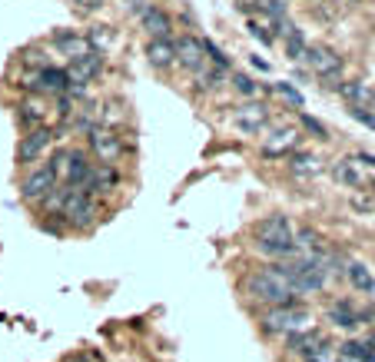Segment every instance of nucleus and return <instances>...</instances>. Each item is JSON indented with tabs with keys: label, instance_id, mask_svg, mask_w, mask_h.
<instances>
[{
	"label": "nucleus",
	"instance_id": "25",
	"mask_svg": "<svg viewBox=\"0 0 375 362\" xmlns=\"http://www.w3.org/2000/svg\"><path fill=\"white\" fill-rule=\"evenodd\" d=\"M44 117H47V110H44L40 100H31V104L20 106V123H24V126H31V130H37V126L44 123Z\"/></svg>",
	"mask_w": 375,
	"mask_h": 362
},
{
	"label": "nucleus",
	"instance_id": "11",
	"mask_svg": "<svg viewBox=\"0 0 375 362\" xmlns=\"http://www.w3.org/2000/svg\"><path fill=\"white\" fill-rule=\"evenodd\" d=\"M50 140H53V133H50L47 126H37V130H31L27 136H20L17 163H33V160H40V153L50 147Z\"/></svg>",
	"mask_w": 375,
	"mask_h": 362
},
{
	"label": "nucleus",
	"instance_id": "9",
	"mask_svg": "<svg viewBox=\"0 0 375 362\" xmlns=\"http://www.w3.org/2000/svg\"><path fill=\"white\" fill-rule=\"evenodd\" d=\"M269 123V106L266 104H246V106H236V113H233V126L242 130V133L256 136L262 126Z\"/></svg>",
	"mask_w": 375,
	"mask_h": 362
},
{
	"label": "nucleus",
	"instance_id": "3",
	"mask_svg": "<svg viewBox=\"0 0 375 362\" xmlns=\"http://www.w3.org/2000/svg\"><path fill=\"white\" fill-rule=\"evenodd\" d=\"M276 270L285 276V283H289L292 293H319L326 286V266L315 256H296L289 263H283V266H276Z\"/></svg>",
	"mask_w": 375,
	"mask_h": 362
},
{
	"label": "nucleus",
	"instance_id": "27",
	"mask_svg": "<svg viewBox=\"0 0 375 362\" xmlns=\"http://www.w3.org/2000/svg\"><path fill=\"white\" fill-rule=\"evenodd\" d=\"M233 90L242 93V97H256L259 83H253V76H246V74H233Z\"/></svg>",
	"mask_w": 375,
	"mask_h": 362
},
{
	"label": "nucleus",
	"instance_id": "1",
	"mask_svg": "<svg viewBox=\"0 0 375 362\" xmlns=\"http://www.w3.org/2000/svg\"><path fill=\"white\" fill-rule=\"evenodd\" d=\"M242 293L256 302H269V306H289L292 302V289L285 283V276L276 266L256 270L242 279Z\"/></svg>",
	"mask_w": 375,
	"mask_h": 362
},
{
	"label": "nucleus",
	"instance_id": "16",
	"mask_svg": "<svg viewBox=\"0 0 375 362\" xmlns=\"http://www.w3.org/2000/svg\"><path fill=\"white\" fill-rule=\"evenodd\" d=\"M117 170L110 163H97V166H90V176H87V183H83V193H110L113 186H117Z\"/></svg>",
	"mask_w": 375,
	"mask_h": 362
},
{
	"label": "nucleus",
	"instance_id": "5",
	"mask_svg": "<svg viewBox=\"0 0 375 362\" xmlns=\"http://www.w3.org/2000/svg\"><path fill=\"white\" fill-rule=\"evenodd\" d=\"M93 197L83 193L80 186H63V206H60V216H67L74 227H90L93 223Z\"/></svg>",
	"mask_w": 375,
	"mask_h": 362
},
{
	"label": "nucleus",
	"instance_id": "32",
	"mask_svg": "<svg viewBox=\"0 0 375 362\" xmlns=\"http://www.w3.org/2000/svg\"><path fill=\"white\" fill-rule=\"evenodd\" d=\"M352 210L372 213V210H375V203H372V199H365V197H352Z\"/></svg>",
	"mask_w": 375,
	"mask_h": 362
},
{
	"label": "nucleus",
	"instance_id": "34",
	"mask_svg": "<svg viewBox=\"0 0 375 362\" xmlns=\"http://www.w3.org/2000/svg\"><path fill=\"white\" fill-rule=\"evenodd\" d=\"M356 160H359V163H365V166H375V156H372V153H359Z\"/></svg>",
	"mask_w": 375,
	"mask_h": 362
},
{
	"label": "nucleus",
	"instance_id": "10",
	"mask_svg": "<svg viewBox=\"0 0 375 362\" xmlns=\"http://www.w3.org/2000/svg\"><path fill=\"white\" fill-rule=\"evenodd\" d=\"M57 186V176H53V170L50 166H37L33 173H27L24 176V183H20V197L24 199H44L50 190Z\"/></svg>",
	"mask_w": 375,
	"mask_h": 362
},
{
	"label": "nucleus",
	"instance_id": "28",
	"mask_svg": "<svg viewBox=\"0 0 375 362\" xmlns=\"http://www.w3.org/2000/svg\"><path fill=\"white\" fill-rule=\"evenodd\" d=\"M276 93L283 97L285 104H292V106H302V104H306V100H302V93L296 90L292 83H285V80H283V83H276Z\"/></svg>",
	"mask_w": 375,
	"mask_h": 362
},
{
	"label": "nucleus",
	"instance_id": "33",
	"mask_svg": "<svg viewBox=\"0 0 375 362\" xmlns=\"http://www.w3.org/2000/svg\"><path fill=\"white\" fill-rule=\"evenodd\" d=\"M147 7H150V3H147V0H130V10H136V14H143V10H147Z\"/></svg>",
	"mask_w": 375,
	"mask_h": 362
},
{
	"label": "nucleus",
	"instance_id": "20",
	"mask_svg": "<svg viewBox=\"0 0 375 362\" xmlns=\"http://www.w3.org/2000/svg\"><path fill=\"white\" fill-rule=\"evenodd\" d=\"M57 47H60L70 60H80V57L93 54L90 40H87V37H80V33H57Z\"/></svg>",
	"mask_w": 375,
	"mask_h": 362
},
{
	"label": "nucleus",
	"instance_id": "14",
	"mask_svg": "<svg viewBox=\"0 0 375 362\" xmlns=\"http://www.w3.org/2000/svg\"><path fill=\"white\" fill-rule=\"evenodd\" d=\"M31 87L40 93H57V97H63V93L70 90V80H67V70H60V67H44L40 74L33 76Z\"/></svg>",
	"mask_w": 375,
	"mask_h": 362
},
{
	"label": "nucleus",
	"instance_id": "35",
	"mask_svg": "<svg viewBox=\"0 0 375 362\" xmlns=\"http://www.w3.org/2000/svg\"><path fill=\"white\" fill-rule=\"evenodd\" d=\"M76 3H80V7H87V10H90V7H100V3H103V0H76Z\"/></svg>",
	"mask_w": 375,
	"mask_h": 362
},
{
	"label": "nucleus",
	"instance_id": "19",
	"mask_svg": "<svg viewBox=\"0 0 375 362\" xmlns=\"http://www.w3.org/2000/svg\"><path fill=\"white\" fill-rule=\"evenodd\" d=\"M339 97H342L352 110H365V106L372 104V87H365L362 80H349V83L339 87Z\"/></svg>",
	"mask_w": 375,
	"mask_h": 362
},
{
	"label": "nucleus",
	"instance_id": "18",
	"mask_svg": "<svg viewBox=\"0 0 375 362\" xmlns=\"http://www.w3.org/2000/svg\"><path fill=\"white\" fill-rule=\"evenodd\" d=\"M329 322L335 326V329H345V332H352V329H359L362 326V313H356L352 309V302H332L329 306Z\"/></svg>",
	"mask_w": 375,
	"mask_h": 362
},
{
	"label": "nucleus",
	"instance_id": "24",
	"mask_svg": "<svg viewBox=\"0 0 375 362\" xmlns=\"http://www.w3.org/2000/svg\"><path fill=\"white\" fill-rule=\"evenodd\" d=\"M285 40V57L289 60H306V50H309V44H306V33L296 27V31H289L283 37Z\"/></svg>",
	"mask_w": 375,
	"mask_h": 362
},
{
	"label": "nucleus",
	"instance_id": "29",
	"mask_svg": "<svg viewBox=\"0 0 375 362\" xmlns=\"http://www.w3.org/2000/svg\"><path fill=\"white\" fill-rule=\"evenodd\" d=\"M292 240H299L296 246H302V249H322V240H319V233H312V229H302L299 236H292Z\"/></svg>",
	"mask_w": 375,
	"mask_h": 362
},
{
	"label": "nucleus",
	"instance_id": "26",
	"mask_svg": "<svg viewBox=\"0 0 375 362\" xmlns=\"http://www.w3.org/2000/svg\"><path fill=\"white\" fill-rule=\"evenodd\" d=\"M332 176H335V183H342V186H359V173H356V163L352 160H339V163L332 166Z\"/></svg>",
	"mask_w": 375,
	"mask_h": 362
},
{
	"label": "nucleus",
	"instance_id": "2",
	"mask_svg": "<svg viewBox=\"0 0 375 362\" xmlns=\"http://www.w3.org/2000/svg\"><path fill=\"white\" fill-rule=\"evenodd\" d=\"M292 223L285 220L283 213H272L266 220L256 223V246L269 256H296V240H292Z\"/></svg>",
	"mask_w": 375,
	"mask_h": 362
},
{
	"label": "nucleus",
	"instance_id": "38",
	"mask_svg": "<svg viewBox=\"0 0 375 362\" xmlns=\"http://www.w3.org/2000/svg\"><path fill=\"white\" fill-rule=\"evenodd\" d=\"M372 100H375V90H372Z\"/></svg>",
	"mask_w": 375,
	"mask_h": 362
},
{
	"label": "nucleus",
	"instance_id": "22",
	"mask_svg": "<svg viewBox=\"0 0 375 362\" xmlns=\"http://www.w3.org/2000/svg\"><path fill=\"white\" fill-rule=\"evenodd\" d=\"M147 60H150V67H156V70L173 67V60H176L173 40H150V47H147Z\"/></svg>",
	"mask_w": 375,
	"mask_h": 362
},
{
	"label": "nucleus",
	"instance_id": "13",
	"mask_svg": "<svg viewBox=\"0 0 375 362\" xmlns=\"http://www.w3.org/2000/svg\"><path fill=\"white\" fill-rule=\"evenodd\" d=\"M140 20H143V31L150 33V40H169V31H173V20H169V14H166L163 7H147L143 14H140Z\"/></svg>",
	"mask_w": 375,
	"mask_h": 362
},
{
	"label": "nucleus",
	"instance_id": "31",
	"mask_svg": "<svg viewBox=\"0 0 375 362\" xmlns=\"http://www.w3.org/2000/svg\"><path fill=\"white\" fill-rule=\"evenodd\" d=\"M249 33H253L259 44H269L272 37H269V27H259V24H249Z\"/></svg>",
	"mask_w": 375,
	"mask_h": 362
},
{
	"label": "nucleus",
	"instance_id": "37",
	"mask_svg": "<svg viewBox=\"0 0 375 362\" xmlns=\"http://www.w3.org/2000/svg\"><path fill=\"white\" fill-rule=\"evenodd\" d=\"M372 186H375V176H372Z\"/></svg>",
	"mask_w": 375,
	"mask_h": 362
},
{
	"label": "nucleus",
	"instance_id": "15",
	"mask_svg": "<svg viewBox=\"0 0 375 362\" xmlns=\"http://www.w3.org/2000/svg\"><path fill=\"white\" fill-rule=\"evenodd\" d=\"M90 160H87V153L80 150H67V166H63V183L67 186H80L83 190V183L90 176Z\"/></svg>",
	"mask_w": 375,
	"mask_h": 362
},
{
	"label": "nucleus",
	"instance_id": "6",
	"mask_svg": "<svg viewBox=\"0 0 375 362\" xmlns=\"http://www.w3.org/2000/svg\"><path fill=\"white\" fill-rule=\"evenodd\" d=\"M306 60L312 67V74H319L322 80H332V76H339V70H342V57L326 44H309Z\"/></svg>",
	"mask_w": 375,
	"mask_h": 362
},
{
	"label": "nucleus",
	"instance_id": "7",
	"mask_svg": "<svg viewBox=\"0 0 375 362\" xmlns=\"http://www.w3.org/2000/svg\"><path fill=\"white\" fill-rule=\"evenodd\" d=\"M90 150L93 156L100 160V163H117L120 160V153H123V140L113 130H103V126H93L90 130Z\"/></svg>",
	"mask_w": 375,
	"mask_h": 362
},
{
	"label": "nucleus",
	"instance_id": "4",
	"mask_svg": "<svg viewBox=\"0 0 375 362\" xmlns=\"http://www.w3.org/2000/svg\"><path fill=\"white\" fill-rule=\"evenodd\" d=\"M309 322H312V316L306 313V309H299V306H272L269 313L262 316V326H266V332H276V336H296V332L309 329Z\"/></svg>",
	"mask_w": 375,
	"mask_h": 362
},
{
	"label": "nucleus",
	"instance_id": "12",
	"mask_svg": "<svg viewBox=\"0 0 375 362\" xmlns=\"http://www.w3.org/2000/svg\"><path fill=\"white\" fill-rule=\"evenodd\" d=\"M173 54H176V60L186 67V70H203V63H206V54H203V40L199 37H193V33H186V37H180L176 44H173Z\"/></svg>",
	"mask_w": 375,
	"mask_h": 362
},
{
	"label": "nucleus",
	"instance_id": "36",
	"mask_svg": "<svg viewBox=\"0 0 375 362\" xmlns=\"http://www.w3.org/2000/svg\"><path fill=\"white\" fill-rule=\"evenodd\" d=\"M276 3H285V0H276Z\"/></svg>",
	"mask_w": 375,
	"mask_h": 362
},
{
	"label": "nucleus",
	"instance_id": "23",
	"mask_svg": "<svg viewBox=\"0 0 375 362\" xmlns=\"http://www.w3.org/2000/svg\"><path fill=\"white\" fill-rule=\"evenodd\" d=\"M349 279H352V286L359 289V293H372L375 289V279H372V270L365 266V263H349Z\"/></svg>",
	"mask_w": 375,
	"mask_h": 362
},
{
	"label": "nucleus",
	"instance_id": "8",
	"mask_svg": "<svg viewBox=\"0 0 375 362\" xmlns=\"http://www.w3.org/2000/svg\"><path fill=\"white\" fill-rule=\"evenodd\" d=\"M100 70H103V54L93 50V54L80 57V60H70V67H67V80H70L74 90H83L93 76H100Z\"/></svg>",
	"mask_w": 375,
	"mask_h": 362
},
{
	"label": "nucleus",
	"instance_id": "21",
	"mask_svg": "<svg viewBox=\"0 0 375 362\" xmlns=\"http://www.w3.org/2000/svg\"><path fill=\"white\" fill-rule=\"evenodd\" d=\"M289 170L292 173H299V176H319L326 163H322V156H315V153H292L289 156Z\"/></svg>",
	"mask_w": 375,
	"mask_h": 362
},
{
	"label": "nucleus",
	"instance_id": "17",
	"mask_svg": "<svg viewBox=\"0 0 375 362\" xmlns=\"http://www.w3.org/2000/svg\"><path fill=\"white\" fill-rule=\"evenodd\" d=\"M296 147H299V133H296V130H276L272 136L262 140V153H266V156H285V153L292 156Z\"/></svg>",
	"mask_w": 375,
	"mask_h": 362
},
{
	"label": "nucleus",
	"instance_id": "30",
	"mask_svg": "<svg viewBox=\"0 0 375 362\" xmlns=\"http://www.w3.org/2000/svg\"><path fill=\"white\" fill-rule=\"evenodd\" d=\"M302 126H306L309 133H315V136H319V140H329V130H326L322 123L315 120V117H309V113H302Z\"/></svg>",
	"mask_w": 375,
	"mask_h": 362
}]
</instances>
